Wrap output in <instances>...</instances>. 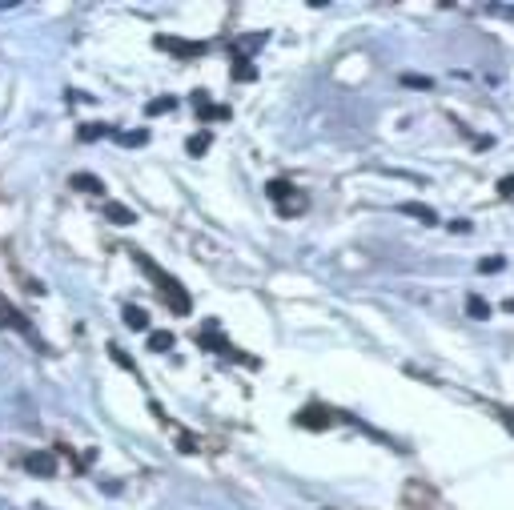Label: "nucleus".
Returning a JSON list of instances; mask_svg holds the SVG:
<instances>
[{
	"label": "nucleus",
	"mask_w": 514,
	"mask_h": 510,
	"mask_svg": "<svg viewBox=\"0 0 514 510\" xmlns=\"http://www.w3.org/2000/svg\"><path fill=\"white\" fill-rule=\"evenodd\" d=\"M0 325H12V329H17V334H24V338H32V342H37V346H45V342H41V338H37V329H32V325H28V318H24V314H21V309H17V305L0 302Z\"/></svg>",
	"instance_id": "obj_1"
},
{
	"label": "nucleus",
	"mask_w": 514,
	"mask_h": 510,
	"mask_svg": "<svg viewBox=\"0 0 514 510\" xmlns=\"http://www.w3.org/2000/svg\"><path fill=\"white\" fill-rule=\"evenodd\" d=\"M157 285H161V298L173 305V314H181V318H185V314H189V294L177 285V278H169V274H165Z\"/></svg>",
	"instance_id": "obj_2"
},
{
	"label": "nucleus",
	"mask_w": 514,
	"mask_h": 510,
	"mask_svg": "<svg viewBox=\"0 0 514 510\" xmlns=\"http://www.w3.org/2000/svg\"><path fill=\"white\" fill-rule=\"evenodd\" d=\"M24 470H28V474H37V478H52V474H56V454L37 450V454H28V458H24Z\"/></svg>",
	"instance_id": "obj_3"
},
{
	"label": "nucleus",
	"mask_w": 514,
	"mask_h": 510,
	"mask_svg": "<svg viewBox=\"0 0 514 510\" xmlns=\"http://www.w3.org/2000/svg\"><path fill=\"white\" fill-rule=\"evenodd\" d=\"M298 426H305V430H326V426H333V414H329L326 406H305L302 414H298Z\"/></svg>",
	"instance_id": "obj_4"
},
{
	"label": "nucleus",
	"mask_w": 514,
	"mask_h": 510,
	"mask_svg": "<svg viewBox=\"0 0 514 510\" xmlns=\"http://www.w3.org/2000/svg\"><path fill=\"white\" fill-rule=\"evenodd\" d=\"M157 48H165V52H181V57H201V52H205V45L177 41V37H157Z\"/></svg>",
	"instance_id": "obj_5"
},
{
	"label": "nucleus",
	"mask_w": 514,
	"mask_h": 510,
	"mask_svg": "<svg viewBox=\"0 0 514 510\" xmlns=\"http://www.w3.org/2000/svg\"><path fill=\"white\" fill-rule=\"evenodd\" d=\"M265 41H269L265 32H249V37H241V41H237V45L229 48V52H234L237 61H245V57H249V52H257V48L265 45Z\"/></svg>",
	"instance_id": "obj_6"
},
{
	"label": "nucleus",
	"mask_w": 514,
	"mask_h": 510,
	"mask_svg": "<svg viewBox=\"0 0 514 510\" xmlns=\"http://www.w3.org/2000/svg\"><path fill=\"white\" fill-rule=\"evenodd\" d=\"M402 213H410V217H414V221H422V225H438V213H434V209L430 205H418V201H402Z\"/></svg>",
	"instance_id": "obj_7"
},
{
	"label": "nucleus",
	"mask_w": 514,
	"mask_h": 510,
	"mask_svg": "<svg viewBox=\"0 0 514 510\" xmlns=\"http://www.w3.org/2000/svg\"><path fill=\"white\" fill-rule=\"evenodd\" d=\"M105 217H109L113 225H133V221H137V213L129 205H121V201H109V205H105Z\"/></svg>",
	"instance_id": "obj_8"
},
{
	"label": "nucleus",
	"mask_w": 514,
	"mask_h": 510,
	"mask_svg": "<svg viewBox=\"0 0 514 510\" xmlns=\"http://www.w3.org/2000/svg\"><path fill=\"white\" fill-rule=\"evenodd\" d=\"M121 322L129 325V329H149V314H145V309H141V305H125V314H121Z\"/></svg>",
	"instance_id": "obj_9"
},
{
	"label": "nucleus",
	"mask_w": 514,
	"mask_h": 510,
	"mask_svg": "<svg viewBox=\"0 0 514 510\" xmlns=\"http://www.w3.org/2000/svg\"><path fill=\"white\" fill-rule=\"evenodd\" d=\"M466 314L474 318V322H486V318H491V302H486L482 294H470V298H466Z\"/></svg>",
	"instance_id": "obj_10"
},
{
	"label": "nucleus",
	"mask_w": 514,
	"mask_h": 510,
	"mask_svg": "<svg viewBox=\"0 0 514 510\" xmlns=\"http://www.w3.org/2000/svg\"><path fill=\"white\" fill-rule=\"evenodd\" d=\"M265 193H269V201H278L281 209H285V201H289V197H294V185H289V181H269V185H265Z\"/></svg>",
	"instance_id": "obj_11"
},
{
	"label": "nucleus",
	"mask_w": 514,
	"mask_h": 510,
	"mask_svg": "<svg viewBox=\"0 0 514 510\" xmlns=\"http://www.w3.org/2000/svg\"><path fill=\"white\" fill-rule=\"evenodd\" d=\"M72 185L81 189V193H96V197L105 193V181H101V177H93V173H76V177H72Z\"/></svg>",
	"instance_id": "obj_12"
},
{
	"label": "nucleus",
	"mask_w": 514,
	"mask_h": 510,
	"mask_svg": "<svg viewBox=\"0 0 514 510\" xmlns=\"http://www.w3.org/2000/svg\"><path fill=\"white\" fill-rule=\"evenodd\" d=\"M149 349H153V354L173 349V334H169V329H153V334H149Z\"/></svg>",
	"instance_id": "obj_13"
},
{
	"label": "nucleus",
	"mask_w": 514,
	"mask_h": 510,
	"mask_svg": "<svg viewBox=\"0 0 514 510\" xmlns=\"http://www.w3.org/2000/svg\"><path fill=\"white\" fill-rule=\"evenodd\" d=\"M209 133H197V137H189L185 141V153H189V157H201V153H205V149H209Z\"/></svg>",
	"instance_id": "obj_14"
},
{
	"label": "nucleus",
	"mask_w": 514,
	"mask_h": 510,
	"mask_svg": "<svg viewBox=\"0 0 514 510\" xmlns=\"http://www.w3.org/2000/svg\"><path fill=\"white\" fill-rule=\"evenodd\" d=\"M173 105H177V101H173V96H153V101H149V105H145V116L169 113V109H173Z\"/></svg>",
	"instance_id": "obj_15"
},
{
	"label": "nucleus",
	"mask_w": 514,
	"mask_h": 510,
	"mask_svg": "<svg viewBox=\"0 0 514 510\" xmlns=\"http://www.w3.org/2000/svg\"><path fill=\"white\" fill-rule=\"evenodd\" d=\"M109 358H113V362H117L121 370H129V374H133V378H137V362H133V358H129V354H125V349L109 346Z\"/></svg>",
	"instance_id": "obj_16"
},
{
	"label": "nucleus",
	"mask_w": 514,
	"mask_h": 510,
	"mask_svg": "<svg viewBox=\"0 0 514 510\" xmlns=\"http://www.w3.org/2000/svg\"><path fill=\"white\" fill-rule=\"evenodd\" d=\"M201 121H229L225 105H201Z\"/></svg>",
	"instance_id": "obj_17"
},
{
	"label": "nucleus",
	"mask_w": 514,
	"mask_h": 510,
	"mask_svg": "<svg viewBox=\"0 0 514 510\" xmlns=\"http://www.w3.org/2000/svg\"><path fill=\"white\" fill-rule=\"evenodd\" d=\"M402 85H406V89H422V93H426V89H434V81H430V76H414V72H406V76H402Z\"/></svg>",
	"instance_id": "obj_18"
},
{
	"label": "nucleus",
	"mask_w": 514,
	"mask_h": 510,
	"mask_svg": "<svg viewBox=\"0 0 514 510\" xmlns=\"http://www.w3.org/2000/svg\"><path fill=\"white\" fill-rule=\"evenodd\" d=\"M502 265H506L502 257H482V261H478V274H498Z\"/></svg>",
	"instance_id": "obj_19"
},
{
	"label": "nucleus",
	"mask_w": 514,
	"mask_h": 510,
	"mask_svg": "<svg viewBox=\"0 0 514 510\" xmlns=\"http://www.w3.org/2000/svg\"><path fill=\"white\" fill-rule=\"evenodd\" d=\"M145 141H149L145 129H137V133H121V145H145Z\"/></svg>",
	"instance_id": "obj_20"
},
{
	"label": "nucleus",
	"mask_w": 514,
	"mask_h": 510,
	"mask_svg": "<svg viewBox=\"0 0 514 510\" xmlns=\"http://www.w3.org/2000/svg\"><path fill=\"white\" fill-rule=\"evenodd\" d=\"M237 81H254V76H257V69H254V65H245V61H237Z\"/></svg>",
	"instance_id": "obj_21"
},
{
	"label": "nucleus",
	"mask_w": 514,
	"mask_h": 510,
	"mask_svg": "<svg viewBox=\"0 0 514 510\" xmlns=\"http://www.w3.org/2000/svg\"><path fill=\"white\" fill-rule=\"evenodd\" d=\"M105 133H109L105 125H85V129H81V137H85V141H93V137H105Z\"/></svg>",
	"instance_id": "obj_22"
},
{
	"label": "nucleus",
	"mask_w": 514,
	"mask_h": 510,
	"mask_svg": "<svg viewBox=\"0 0 514 510\" xmlns=\"http://www.w3.org/2000/svg\"><path fill=\"white\" fill-rule=\"evenodd\" d=\"M498 197H514V173H511V177H502V181H498Z\"/></svg>",
	"instance_id": "obj_23"
},
{
	"label": "nucleus",
	"mask_w": 514,
	"mask_h": 510,
	"mask_svg": "<svg viewBox=\"0 0 514 510\" xmlns=\"http://www.w3.org/2000/svg\"><path fill=\"white\" fill-rule=\"evenodd\" d=\"M498 414H502V426L514 434V410H498Z\"/></svg>",
	"instance_id": "obj_24"
},
{
	"label": "nucleus",
	"mask_w": 514,
	"mask_h": 510,
	"mask_svg": "<svg viewBox=\"0 0 514 510\" xmlns=\"http://www.w3.org/2000/svg\"><path fill=\"white\" fill-rule=\"evenodd\" d=\"M0 510H17V507H8V502H0Z\"/></svg>",
	"instance_id": "obj_25"
}]
</instances>
